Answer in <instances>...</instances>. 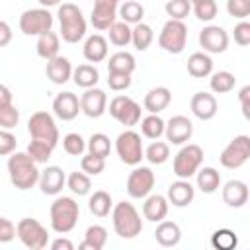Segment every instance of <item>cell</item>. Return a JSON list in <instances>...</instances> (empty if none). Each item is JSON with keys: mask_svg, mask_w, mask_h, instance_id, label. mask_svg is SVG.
Here are the masks:
<instances>
[{"mask_svg": "<svg viewBox=\"0 0 250 250\" xmlns=\"http://www.w3.org/2000/svg\"><path fill=\"white\" fill-rule=\"evenodd\" d=\"M39 168L37 162L27 152H12L8 154V176L16 189L27 191L37 186L39 182Z\"/></svg>", "mask_w": 250, "mask_h": 250, "instance_id": "6da1fadb", "label": "cell"}, {"mask_svg": "<svg viewBox=\"0 0 250 250\" xmlns=\"http://www.w3.org/2000/svg\"><path fill=\"white\" fill-rule=\"evenodd\" d=\"M49 215H51V229H53L57 234H66V232H70V230L76 227V223H78L80 205L76 203L74 197L59 195V197H55V201L51 203Z\"/></svg>", "mask_w": 250, "mask_h": 250, "instance_id": "7a4b0ae2", "label": "cell"}, {"mask_svg": "<svg viewBox=\"0 0 250 250\" xmlns=\"http://www.w3.org/2000/svg\"><path fill=\"white\" fill-rule=\"evenodd\" d=\"M57 18L61 23V35L64 43H78L86 35V20L82 16V10L72 2L59 4Z\"/></svg>", "mask_w": 250, "mask_h": 250, "instance_id": "3957f363", "label": "cell"}, {"mask_svg": "<svg viewBox=\"0 0 250 250\" xmlns=\"http://www.w3.org/2000/svg\"><path fill=\"white\" fill-rule=\"evenodd\" d=\"M111 223L115 234L121 238H135L143 230V219L129 201H119L111 207Z\"/></svg>", "mask_w": 250, "mask_h": 250, "instance_id": "277c9868", "label": "cell"}, {"mask_svg": "<svg viewBox=\"0 0 250 250\" xmlns=\"http://www.w3.org/2000/svg\"><path fill=\"white\" fill-rule=\"evenodd\" d=\"M201 164H203V148L199 145L186 143L176 152L174 162H172V170H174L176 178L189 180L191 176H195V172L199 170Z\"/></svg>", "mask_w": 250, "mask_h": 250, "instance_id": "5b68a950", "label": "cell"}, {"mask_svg": "<svg viewBox=\"0 0 250 250\" xmlns=\"http://www.w3.org/2000/svg\"><path fill=\"white\" fill-rule=\"evenodd\" d=\"M188 43V27L184 20H168L158 33V47L170 55L184 53Z\"/></svg>", "mask_w": 250, "mask_h": 250, "instance_id": "8992f818", "label": "cell"}, {"mask_svg": "<svg viewBox=\"0 0 250 250\" xmlns=\"http://www.w3.org/2000/svg\"><path fill=\"white\" fill-rule=\"evenodd\" d=\"M115 152H117L119 160L125 162L127 166L141 164V160L145 158V146H143L141 135L133 129L119 133L115 139Z\"/></svg>", "mask_w": 250, "mask_h": 250, "instance_id": "52a82bcc", "label": "cell"}, {"mask_svg": "<svg viewBox=\"0 0 250 250\" xmlns=\"http://www.w3.org/2000/svg\"><path fill=\"white\" fill-rule=\"evenodd\" d=\"M16 236L29 250H43L49 244V232H47V229L37 219H31V217H23L16 225Z\"/></svg>", "mask_w": 250, "mask_h": 250, "instance_id": "ba28073f", "label": "cell"}, {"mask_svg": "<svg viewBox=\"0 0 250 250\" xmlns=\"http://www.w3.org/2000/svg\"><path fill=\"white\" fill-rule=\"evenodd\" d=\"M248 158H250V137L248 135H236L223 148L219 162L227 170H238L248 162Z\"/></svg>", "mask_w": 250, "mask_h": 250, "instance_id": "9c48e42d", "label": "cell"}, {"mask_svg": "<svg viewBox=\"0 0 250 250\" xmlns=\"http://www.w3.org/2000/svg\"><path fill=\"white\" fill-rule=\"evenodd\" d=\"M27 131H29L31 139H35V141L49 143L51 146L59 145V127H57V123L49 111L31 113V117L27 121Z\"/></svg>", "mask_w": 250, "mask_h": 250, "instance_id": "30bf717a", "label": "cell"}, {"mask_svg": "<svg viewBox=\"0 0 250 250\" xmlns=\"http://www.w3.org/2000/svg\"><path fill=\"white\" fill-rule=\"evenodd\" d=\"M53 27V14L49 8H31L20 16V31L27 37H39Z\"/></svg>", "mask_w": 250, "mask_h": 250, "instance_id": "8fae6325", "label": "cell"}, {"mask_svg": "<svg viewBox=\"0 0 250 250\" xmlns=\"http://www.w3.org/2000/svg\"><path fill=\"white\" fill-rule=\"evenodd\" d=\"M105 111H109V115L117 123L129 127V129L141 121V105L129 96H115L109 102V109H105Z\"/></svg>", "mask_w": 250, "mask_h": 250, "instance_id": "7c38bea8", "label": "cell"}, {"mask_svg": "<svg viewBox=\"0 0 250 250\" xmlns=\"http://www.w3.org/2000/svg\"><path fill=\"white\" fill-rule=\"evenodd\" d=\"M154 182H156L154 172H152L148 166H139V164H137V166L133 168V172L127 176V186H125V189H127L129 197H133V199H145V197L152 191Z\"/></svg>", "mask_w": 250, "mask_h": 250, "instance_id": "4fadbf2b", "label": "cell"}, {"mask_svg": "<svg viewBox=\"0 0 250 250\" xmlns=\"http://www.w3.org/2000/svg\"><path fill=\"white\" fill-rule=\"evenodd\" d=\"M229 33L221 25H205L199 31V45L207 55H219L225 53L229 47Z\"/></svg>", "mask_w": 250, "mask_h": 250, "instance_id": "5bb4252c", "label": "cell"}, {"mask_svg": "<svg viewBox=\"0 0 250 250\" xmlns=\"http://www.w3.org/2000/svg\"><path fill=\"white\" fill-rule=\"evenodd\" d=\"M107 109V94L100 88H86L84 94L80 96V111L90 117V119H98L105 113Z\"/></svg>", "mask_w": 250, "mask_h": 250, "instance_id": "9a60e30c", "label": "cell"}, {"mask_svg": "<svg viewBox=\"0 0 250 250\" xmlns=\"http://www.w3.org/2000/svg\"><path fill=\"white\" fill-rule=\"evenodd\" d=\"M168 145H186L193 135V123L186 115H174L164 125Z\"/></svg>", "mask_w": 250, "mask_h": 250, "instance_id": "2e32d148", "label": "cell"}, {"mask_svg": "<svg viewBox=\"0 0 250 250\" xmlns=\"http://www.w3.org/2000/svg\"><path fill=\"white\" fill-rule=\"evenodd\" d=\"M117 6L119 4L115 0H94V8H92V16H90L94 29L107 31V27L113 21H117Z\"/></svg>", "mask_w": 250, "mask_h": 250, "instance_id": "e0dca14e", "label": "cell"}, {"mask_svg": "<svg viewBox=\"0 0 250 250\" xmlns=\"http://www.w3.org/2000/svg\"><path fill=\"white\" fill-rule=\"evenodd\" d=\"M39 189L45 195H59L66 186V174L59 166H47L39 172Z\"/></svg>", "mask_w": 250, "mask_h": 250, "instance_id": "ac0fdd59", "label": "cell"}, {"mask_svg": "<svg viewBox=\"0 0 250 250\" xmlns=\"http://www.w3.org/2000/svg\"><path fill=\"white\" fill-rule=\"evenodd\" d=\"M53 113L61 121H72L80 113V100L72 92H61L53 100Z\"/></svg>", "mask_w": 250, "mask_h": 250, "instance_id": "d6986e66", "label": "cell"}, {"mask_svg": "<svg viewBox=\"0 0 250 250\" xmlns=\"http://www.w3.org/2000/svg\"><path fill=\"white\" fill-rule=\"evenodd\" d=\"M189 109L191 113L201 119V121H209L217 115V109H219V104H217V98L209 92H195L189 100Z\"/></svg>", "mask_w": 250, "mask_h": 250, "instance_id": "ffe728a7", "label": "cell"}, {"mask_svg": "<svg viewBox=\"0 0 250 250\" xmlns=\"http://www.w3.org/2000/svg\"><path fill=\"white\" fill-rule=\"evenodd\" d=\"M195 197V188L189 184V180H182L178 178L176 182H172L168 186L166 191V199L170 205L174 207H188Z\"/></svg>", "mask_w": 250, "mask_h": 250, "instance_id": "44dd1931", "label": "cell"}, {"mask_svg": "<svg viewBox=\"0 0 250 250\" xmlns=\"http://www.w3.org/2000/svg\"><path fill=\"white\" fill-rule=\"evenodd\" d=\"M223 201L232 207V209H240L248 203V197H250V191H248V186L242 182V180H229L225 186H223Z\"/></svg>", "mask_w": 250, "mask_h": 250, "instance_id": "7402d4cb", "label": "cell"}, {"mask_svg": "<svg viewBox=\"0 0 250 250\" xmlns=\"http://www.w3.org/2000/svg\"><path fill=\"white\" fill-rule=\"evenodd\" d=\"M45 74H47V78H49L53 84L62 86V84H66V82L72 78V64H70V61H68L66 57L57 55V57H53V59L47 61V64H45Z\"/></svg>", "mask_w": 250, "mask_h": 250, "instance_id": "603a6c76", "label": "cell"}, {"mask_svg": "<svg viewBox=\"0 0 250 250\" xmlns=\"http://www.w3.org/2000/svg\"><path fill=\"white\" fill-rule=\"evenodd\" d=\"M168 209H170V203H168L166 195L148 193L145 197V203H143V217L150 223H160L162 219H166Z\"/></svg>", "mask_w": 250, "mask_h": 250, "instance_id": "cb8c5ba5", "label": "cell"}, {"mask_svg": "<svg viewBox=\"0 0 250 250\" xmlns=\"http://www.w3.org/2000/svg\"><path fill=\"white\" fill-rule=\"evenodd\" d=\"M170 102H172V92L166 86H156V88H150L145 94L143 107L148 113H160L170 105Z\"/></svg>", "mask_w": 250, "mask_h": 250, "instance_id": "d4e9b609", "label": "cell"}, {"mask_svg": "<svg viewBox=\"0 0 250 250\" xmlns=\"http://www.w3.org/2000/svg\"><path fill=\"white\" fill-rule=\"evenodd\" d=\"M154 238H156V242H158L160 246H164V248L178 246L180 240H182V229L178 227V223L162 219V221L156 225Z\"/></svg>", "mask_w": 250, "mask_h": 250, "instance_id": "484cf974", "label": "cell"}, {"mask_svg": "<svg viewBox=\"0 0 250 250\" xmlns=\"http://www.w3.org/2000/svg\"><path fill=\"white\" fill-rule=\"evenodd\" d=\"M82 55L88 62H102L107 59V41L104 35L94 33L84 41L82 47Z\"/></svg>", "mask_w": 250, "mask_h": 250, "instance_id": "4316f807", "label": "cell"}, {"mask_svg": "<svg viewBox=\"0 0 250 250\" xmlns=\"http://www.w3.org/2000/svg\"><path fill=\"white\" fill-rule=\"evenodd\" d=\"M188 72L193 78H207L213 72V59L205 51L191 53L188 59Z\"/></svg>", "mask_w": 250, "mask_h": 250, "instance_id": "83f0119b", "label": "cell"}, {"mask_svg": "<svg viewBox=\"0 0 250 250\" xmlns=\"http://www.w3.org/2000/svg\"><path fill=\"white\" fill-rule=\"evenodd\" d=\"M59 49H61V37L55 33V31H45L37 37V43H35V51L41 59L49 61L53 57L59 55Z\"/></svg>", "mask_w": 250, "mask_h": 250, "instance_id": "f1b7e54d", "label": "cell"}, {"mask_svg": "<svg viewBox=\"0 0 250 250\" xmlns=\"http://www.w3.org/2000/svg\"><path fill=\"white\" fill-rule=\"evenodd\" d=\"M72 82L78 88H94L100 82V72L92 62H84L78 64L76 68H72Z\"/></svg>", "mask_w": 250, "mask_h": 250, "instance_id": "f546056e", "label": "cell"}, {"mask_svg": "<svg viewBox=\"0 0 250 250\" xmlns=\"http://www.w3.org/2000/svg\"><path fill=\"white\" fill-rule=\"evenodd\" d=\"M195 184L203 193H215L221 188V174L213 166H199L195 172Z\"/></svg>", "mask_w": 250, "mask_h": 250, "instance_id": "4dcf8cb0", "label": "cell"}, {"mask_svg": "<svg viewBox=\"0 0 250 250\" xmlns=\"http://www.w3.org/2000/svg\"><path fill=\"white\" fill-rule=\"evenodd\" d=\"M107 242V230L102 225H90L84 232V240L80 242V250H102Z\"/></svg>", "mask_w": 250, "mask_h": 250, "instance_id": "1f68e13d", "label": "cell"}, {"mask_svg": "<svg viewBox=\"0 0 250 250\" xmlns=\"http://www.w3.org/2000/svg\"><path fill=\"white\" fill-rule=\"evenodd\" d=\"M143 16H145V6L137 0H123L117 6V18H121V21L129 25L143 21Z\"/></svg>", "mask_w": 250, "mask_h": 250, "instance_id": "d6a6232c", "label": "cell"}, {"mask_svg": "<svg viewBox=\"0 0 250 250\" xmlns=\"http://www.w3.org/2000/svg\"><path fill=\"white\" fill-rule=\"evenodd\" d=\"M111 207H113V199L111 195L105 191V189H98L90 195L88 199V209L94 217H107L111 213Z\"/></svg>", "mask_w": 250, "mask_h": 250, "instance_id": "836d02e7", "label": "cell"}, {"mask_svg": "<svg viewBox=\"0 0 250 250\" xmlns=\"http://www.w3.org/2000/svg\"><path fill=\"white\" fill-rule=\"evenodd\" d=\"M137 68V61L127 51H117L107 59V72H125L133 74Z\"/></svg>", "mask_w": 250, "mask_h": 250, "instance_id": "e575fe53", "label": "cell"}, {"mask_svg": "<svg viewBox=\"0 0 250 250\" xmlns=\"http://www.w3.org/2000/svg\"><path fill=\"white\" fill-rule=\"evenodd\" d=\"M152 39H154V31H152V27L148 23L139 21V23H135L131 27V43H133V47L137 51H146L150 47Z\"/></svg>", "mask_w": 250, "mask_h": 250, "instance_id": "d590c367", "label": "cell"}, {"mask_svg": "<svg viewBox=\"0 0 250 250\" xmlns=\"http://www.w3.org/2000/svg\"><path fill=\"white\" fill-rule=\"evenodd\" d=\"M139 123H141V133H143V137H146V139H150V141H156V139H160V137L164 135V125H166V121H164L158 113H148V115L143 117Z\"/></svg>", "mask_w": 250, "mask_h": 250, "instance_id": "8d00e7d4", "label": "cell"}, {"mask_svg": "<svg viewBox=\"0 0 250 250\" xmlns=\"http://www.w3.org/2000/svg\"><path fill=\"white\" fill-rule=\"evenodd\" d=\"M209 76H211L209 78V88H211L213 94H227L236 84L234 74L229 72V70H217V72H211Z\"/></svg>", "mask_w": 250, "mask_h": 250, "instance_id": "74e56055", "label": "cell"}, {"mask_svg": "<svg viewBox=\"0 0 250 250\" xmlns=\"http://www.w3.org/2000/svg\"><path fill=\"white\" fill-rule=\"evenodd\" d=\"M109 43L115 47H127L131 43V25L125 21H113L107 27Z\"/></svg>", "mask_w": 250, "mask_h": 250, "instance_id": "f35d334b", "label": "cell"}, {"mask_svg": "<svg viewBox=\"0 0 250 250\" xmlns=\"http://www.w3.org/2000/svg\"><path fill=\"white\" fill-rule=\"evenodd\" d=\"M86 148L94 156L107 158L109 152H111V141H109V137L105 133H94V135H90V139L86 143Z\"/></svg>", "mask_w": 250, "mask_h": 250, "instance_id": "ab89813d", "label": "cell"}, {"mask_svg": "<svg viewBox=\"0 0 250 250\" xmlns=\"http://www.w3.org/2000/svg\"><path fill=\"white\" fill-rule=\"evenodd\" d=\"M66 188L74 193V195H88L90 189H92V180L88 174H84L82 170L80 172H70L66 176Z\"/></svg>", "mask_w": 250, "mask_h": 250, "instance_id": "60d3db41", "label": "cell"}, {"mask_svg": "<svg viewBox=\"0 0 250 250\" xmlns=\"http://www.w3.org/2000/svg\"><path fill=\"white\" fill-rule=\"evenodd\" d=\"M145 158L150 164H164L170 158V145L164 141H152L146 148H145Z\"/></svg>", "mask_w": 250, "mask_h": 250, "instance_id": "b9f144b4", "label": "cell"}, {"mask_svg": "<svg viewBox=\"0 0 250 250\" xmlns=\"http://www.w3.org/2000/svg\"><path fill=\"white\" fill-rule=\"evenodd\" d=\"M236 244H238V238L230 229H217L211 234V246L215 250H234Z\"/></svg>", "mask_w": 250, "mask_h": 250, "instance_id": "7bdbcfd3", "label": "cell"}, {"mask_svg": "<svg viewBox=\"0 0 250 250\" xmlns=\"http://www.w3.org/2000/svg\"><path fill=\"white\" fill-rule=\"evenodd\" d=\"M62 150L70 156H82L86 150V141L80 133H66L62 137Z\"/></svg>", "mask_w": 250, "mask_h": 250, "instance_id": "ee69618b", "label": "cell"}, {"mask_svg": "<svg viewBox=\"0 0 250 250\" xmlns=\"http://www.w3.org/2000/svg\"><path fill=\"white\" fill-rule=\"evenodd\" d=\"M53 150H55V146H51L49 143H43V141H35V139H31V143L27 145V154L37 162V164H43V162H47L49 158H51V154H53Z\"/></svg>", "mask_w": 250, "mask_h": 250, "instance_id": "f6af8a7d", "label": "cell"}, {"mask_svg": "<svg viewBox=\"0 0 250 250\" xmlns=\"http://www.w3.org/2000/svg\"><path fill=\"white\" fill-rule=\"evenodd\" d=\"M80 170L88 176H100L105 170V158H100L88 152L80 158Z\"/></svg>", "mask_w": 250, "mask_h": 250, "instance_id": "bcb514c9", "label": "cell"}, {"mask_svg": "<svg viewBox=\"0 0 250 250\" xmlns=\"http://www.w3.org/2000/svg\"><path fill=\"white\" fill-rule=\"evenodd\" d=\"M20 123V111L16 109L14 102L12 104H4L0 105V129H16Z\"/></svg>", "mask_w": 250, "mask_h": 250, "instance_id": "7dc6e473", "label": "cell"}, {"mask_svg": "<svg viewBox=\"0 0 250 250\" xmlns=\"http://www.w3.org/2000/svg\"><path fill=\"white\" fill-rule=\"evenodd\" d=\"M164 12L170 16V20H184L191 12L189 0H168L164 4Z\"/></svg>", "mask_w": 250, "mask_h": 250, "instance_id": "c3c4849f", "label": "cell"}, {"mask_svg": "<svg viewBox=\"0 0 250 250\" xmlns=\"http://www.w3.org/2000/svg\"><path fill=\"white\" fill-rule=\"evenodd\" d=\"M193 14L197 20L201 21H211L215 16H217V2L215 0H203V2H197L191 6Z\"/></svg>", "mask_w": 250, "mask_h": 250, "instance_id": "681fc988", "label": "cell"}, {"mask_svg": "<svg viewBox=\"0 0 250 250\" xmlns=\"http://www.w3.org/2000/svg\"><path fill=\"white\" fill-rule=\"evenodd\" d=\"M227 12L236 20H246L250 16V0H227Z\"/></svg>", "mask_w": 250, "mask_h": 250, "instance_id": "f907efd6", "label": "cell"}, {"mask_svg": "<svg viewBox=\"0 0 250 250\" xmlns=\"http://www.w3.org/2000/svg\"><path fill=\"white\" fill-rule=\"evenodd\" d=\"M107 86L113 92H123L131 86V74L125 72H107Z\"/></svg>", "mask_w": 250, "mask_h": 250, "instance_id": "816d5d0a", "label": "cell"}, {"mask_svg": "<svg viewBox=\"0 0 250 250\" xmlns=\"http://www.w3.org/2000/svg\"><path fill=\"white\" fill-rule=\"evenodd\" d=\"M16 135L8 129H0V156H8L16 150Z\"/></svg>", "mask_w": 250, "mask_h": 250, "instance_id": "f5cc1de1", "label": "cell"}, {"mask_svg": "<svg viewBox=\"0 0 250 250\" xmlns=\"http://www.w3.org/2000/svg\"><path fill=\"white\" fill-rule=\"evenodd\" d=\"M234 43L240 47L250 45V23L246 20H240L234 25Z\"/></svg>", "mask_w": 250, "mask_h": 250, "instance_id": "db71d44e", "label": "cell"}, {"mask_svg": "<svg viewBox=\"0 0 250 250\" xmlns=\"http://www.w3.org/2000/svg\"><path fill=\"white\" fill-rule=\"evenodd\" d=\"M16 238V227L10 219L0 217V242H12Z\"/></svg>", "mask_w": 250, "mask_h": 250, "instance_id": "11a10c76", "label": "cell"}, {"mask_svg": "<svg viewBox=\"0 0 250 250\" xmlns=\"http://www.w3.org/2000/svg\"><path fill=\"white\" fill-rule=\"evenodd\" d=\"M238 102H240V109L242 115L246 119H250V86H242L238 92Z\"/></svg>", "mask_w": 250, "mask_h": 250, "instance_id": "9f6ffc18", "label": "cell"}, {"mask_svg": "<svg viewBox=\"0 0 250 250\" xmlns=\"http://www.w3.org/2000/svg\"><path fill=\"white\" fill-rule=\"evenodd\" d=\"M12 41V27L8 21L0 20V47H6Z\"/></svg>", "mask_w": 250, "mask_h": 250, "instance_id": "6f0895ef", "label": "cell"}, {"mask_svg": "<svg viewBox=\"0 0 250 250\" xmlns=\"http://www.w3.org/2000/svg\"><path fill=\"white\" fill-rule=\"evenodd\" d=\"M51 250H74V244H72L68 238L59 236V238H55V240L51 242Z\"/></svg>", "mask_w": 250, "mask_h": 250, "instance_id": "680465c9", "label": "cell"}, {"mask_svg": "<svg viewBox=\"0 0 250 250\" xmlns=\"http://www.w3.org/2000/svg\"><path fill=\"white\" fill-rule=\"evenodd\" d=\"M12 102H14V96H12L10 88L4 86V84H0V105H4V104H12Z\"/></svg>", "mask_w": 250, "mask_h": 250, "instance_id": "91938a15", "label": "cell"}, {"mask_svg": "<svg viewBox=\"0 0 250 250\" xmlns=\"http://www.w3.org/2000/svg\"><path fill=\"white\" fill-rule=\"evenodd\" d=\"M41 4V8H51V6H59L62 0H37Z\"/></svg>", "mask_w": 250, "mask_h": 250, "instance_id": "94428289", "label": "cell"}, {"mask_svg": "<svg viewBox=\"0 0 250 250\" xmlns=\"http://www.w3.org/2000/svg\"><path fill=\"white\" fill-rule=\"evenodd\" d=\"M197 2H203V0H189V4L193 6V4H197Z\"/></svg>", "mask_w": 250, "mask_h": 250, "instance_id": "6125c7cd", "label": "cell"}, {"mask_svg": "<svg viewBox=\"0 0 250 250\" xmlns=\"http://www.w3.org/2000/svg\"><path fill=\"white\" fill-rule=\"evenodd\" d=\"M115 2H117V4H119V2H123V0H115Z\"/></svg>", "mask_w": 250, "mask_h": 250, "instance_id": "be15d7a7", "label": "cell"}, {"mask_svg": "<svg viewBox=\"0 0 250 250\" xmlns=\"http://www.w3.org/2000/svg\"><path fill=\"white\" fill-rule=\"evenodd\" d=\"M0 217H2V215H0Z\"/></svg>", "mask_w": 250, "mask_h": 250, "instance_id": "e7e4bbea", "label": "cell"}]
</instances>
